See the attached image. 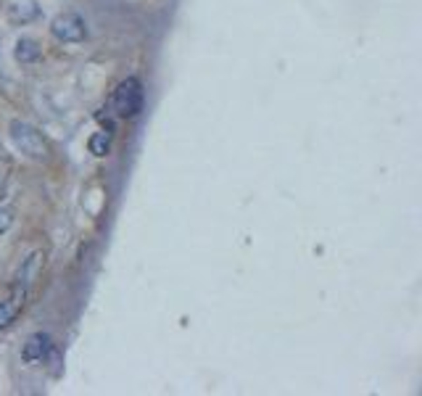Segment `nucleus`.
<instances>
[{"label": "nucleus", "instance_id": "obj_1", "mask_svg": "<svg viewBox=\"0 0 422 396\" xmlns=\"http://www.w3.org/2000/svg\"><path fill=\"white\" fill-rule=\"evenodd\" d=\"M11 140L24 156L37 159V161L48 159V154H51V148H48L43 135L34 130L32 124H27V121H22V119L11 121Z\"/></svg>", "mask_w": 422, "mask_h": 396}, {"label": "nucleus", "instance_id": "obj_2", "mask_svg": "<svg viewBox=\"0 0 422 396\" xmlns=\"http://www.w3.org/2000/svg\"><path fill=\"white\" fill-rule=\"evenodd\" d=\"M114 109L119 117H135L143 109V85L140 79H124L114 93Z\"/></svg>", "mask_w": 422, "mask_h": 396}, {"label": "nucleus", "instance_id": "obj_3", "mask_svg": "<svg viewBox=\"0 0 422 396\" xmlns=\"http://www.w3.org/2000/svg\"><path fill=\"white\" fill-rule=\"evenodd\" d=\"M51 34L58 43H82L87 34L85 22L77 13H61L51 22Z\"/></svg>", "mask_w": 422, "mask_h": 396}, {"label": "nucleus", "instance_id": "obj_4", "mask_svg": "<svg viewBox=\"0 0 422 396\" xmlns=\"http://www.w3.org/2000/svg\"><path fill=\"white\" fill-rule=\"evenodd\" d=\"M51 352V336L48 333H34V336H29L27 338V343H24V362H37V359H43L45 354Z\"/></svg>", "mask_w": 422, "mask_h": 396}, {"label": "nucleus", "instance_id": "obj_5", "mask_svg": "<svg viewBox=\"0 0 422 396\" xmlns=\"http://www.w3.org/2000/svg\"><path fill=\"white\" fill-rule=\"evenodd\" d=\"M40 58V45L34 43L32 37H22L19 43H16V61H22V64H34Z\"/></svg>", "mask_w": 422, "mask_h": 396}, {"label": "nucleus", "instance_id": "obj_6", "mask_svg": "<svg viewBox=\"0 0 422 396\" xmlns=\"http://www.w3.org/2000/svg\"><path fill=\"white\" fill-rule=\"evenodd\" d=\"M22 298L24 293L22 296H13L11 301H3V304H0V328H8L13 322V317L19 315V307H22Z\"/></svg>", "mask_w": 422, "mask_h": 396}, {"label": "nucleus", "instance_id": "obj_7", "mask_svg": "<svg viewBox=\"0 0 422 396\" xmlns=\"http://www.w3.org/2000/svg\"><path fill=\"white\" fill-rule=\"evenodd\" d=\"M111 148V135L109 132H95L93 138H90V154L95 156H106Z\"/></svg>", "mask_w": 422, "mask_h": 396}, {"label": "nucleus", "instance_id": "obj_8", "mask_svg": "<svg viewBox=\"0 0 422 396\" xmlns=\"http://www.w3.org/2000/svg\"><path fill=\"white\" fill-rule=\"evenodd\" d=\"M11 222H13L11 211H8V209H0V232L8 230V227H11Z\"/></svg>", "mask_w": 422, "mask_h": 396}]
</instances>
